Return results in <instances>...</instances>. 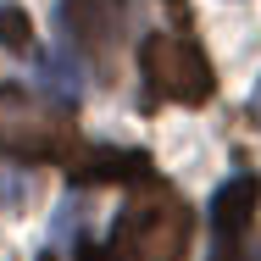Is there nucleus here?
<instances>
[{
	"label": "nucleus",
	"mask_w": 261,
	"mask_h": 261,
	"mask_svg": "<svg viewBox=\"0 0 261 261\" xmlns=\"http://www.w3.org/2000/svg\"><path fill=\"white\" fill-rule=\"evenodd\" d=\"M0 45H6L11 56H28V50H34V22H28L22 6H0Z\"/></svg>",
	"instance_id": "obj_7"
},
{
	"label": "nucleus",
	"mask_w": 261,
	"mask_h": 261,
	"mask_svg": "<svg viewBox=\"0 0 261 261\" xmlns=\"http://www.w3.org/2000/svg\"><path fill=\"white\" fill-rule=\"evenodd\" d=\"M189 239H195L189 206L167 184H139V195L122 206L106 239V261H184Z\"/></svg>",
	"instance_id": "obj_1"
},
{
	"label": "nucleus",
	"mask_w": 261,
	"mask_h": 261,
	"mask_svg": "<svg viewBox=\"0 0 261 261\" xmlns=\"http://www.w3.org/2000/svg\"><path fill=\"white\" fill-rule=\"evenodd\" d=\"M122 17L128 6L122 0H61V28H67V45L89 56V61H111L117 39H122Z\"/></svg>",
	"instance_id": "obj_4"
},
{
	"label": "nucleus",
	"mask_w": 261,
	"mask_h": 261,
	"mask_svg": "<svg viewBox=\"0 0 261 261\" xmlns=\"http://www.w3.org/2000/svg\"><path fill=\"white\" fill-rule=\"evenodd\" d=\"M0 150L22 161L72 156V111L28 89H0Z\"/></svg>",
	"instance_id": "obj_3"
},
{
	"label": "nucleus",
	"mask_w": 261,
	"mask_h": 261,
	"mask_svg": "<svg viewBox=\"0 0 261 261\" xmlns=\"http://www.w3.org/2000/svg\"><path fill=\"white\" fill-rule=\"evenodd\" d=\"M261 184L245 178H228L211 200V228H217V261H245V233H250V217H256Z\"/></svg>",
	"instance_id": "obj_5"
},
{
	"label": "nucleus",
	"mask_w": 261,
	"mask_h": 261,
	"mask_svg": "<svg viewBox=\"0 0 261 261\" xmlns=\"http://www.w3.org/2000/svg\"><path fill=\"white\" fill-rule=\"evenodd\" d=\"M67 172L78 184H150V156H139V150H89Z\"/></svg>",
	"instance_id": "obj_6"
},
{
	"label": "nucleus",
	"mask_w": 261,
	"mask_h": 261,
	"mask_svg": "<svg viewBox=\"0 0 261 261\" xmlns=\"http://www.w3.org/2000/svg\"><path fill=\"white\" fill-rule=\"evenodd\" d=\"M139 72H145V100H172V106H206L217 95V72H211L206 50L189 39V28H156L139 50Z\"/></svg>",
	"instance_id": "obj_2"
}]
</instances>
